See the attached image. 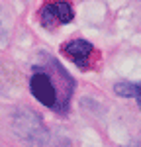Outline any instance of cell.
Returning <instances> with one entry per match:
<instances>
[{
    "label": "cell",
    "instance_id": "cell-4",
    "mask_svg": "<svg viewBox=\"0 0 141 147\" xmlns=\"http://www.w3.org/2000/svg\"><path fill=\"white\" fill-rule=\"evenodd\" d=\"M63 53L69 57L75 65H79L81 69H86L92 65L94 45L86 39H73V41L63 45Z\"/></svg>",
    "mask_w": 141,
    "mask_h": 147
},
{
    "label": "cell",
    "instance_id": "cell-6",
    "mask_svg": "<svg viewBox=\"0 0 141 147\" xmlns=\"http://www.w3.org/2000/svg\"><path fill=\"white\" fill-rule=\"evenodd\" d=\"M133 98L137 100V106L141 108V82H133Z\"/></svg>",
    "mask_w": 141,
    "mask_h": 147
},
{
    "label": "cell",
    "instance_id": "cell-2",
    "mask_svg": "<svg viewBox=\"0 0 141 147\" xmlns=\"http://www.w3.org/2000/svg\"><path fill=\"white\" fill-rule=\"evenodd\" d=\"M30 90L35 96V100L41 102L47 108H59V92L57 86L53 84L51 77L45 71L34 73V77L30 80Z\"/></svg>",
    "mask_w": 141,
    "mask_h": 147
},
{
    "label": "cell",
    "instance_id": "cell-3",
    "mask_svg": "<svg viewBox=\"0 0 141 147\" xmlns=\"http://www.w3.org/2000/svg\"><path fill=\"white\" fill-rule=\"evenodd\" d=\"M73 18H75V12L67 0H57V2L45 4L39 14V20L45 28H55L57 24H69L73 22Z\"/></svg>",
    "mask_w": 141,
    "mask_h": 147
},
{
    "label": "cell",
    "instance_id": "cell-5",
    "mask_svg": "<svg viewBox=\"0 0 141 147\" xmlns=\"http://www.w3.org/2000/svg\"><path fill=\"white\" fill-rule=\"evenodd\" d=\"M117 96H124V98H133V82H128V80H122L114 86Z\"/></svg>",
    "mask_w": 141,
    "mask_h": 147
},
{
    "label": "cell",
    "instance_id": "cell-1",
    "mask_svg": "<svg viewBox=\"0 0 141 147\" xmlns=\"http://www.w3.org/2000/svg\"><path fill=\"white\" fill-rule=\"evenodd\" d=\"M14 131L28 143H45L47 141V129L41 118H37L32 110H20L14 116Z\"/></svg>",
    "mask_w": 141,
    "mask_h": 147
}]
</instances>
